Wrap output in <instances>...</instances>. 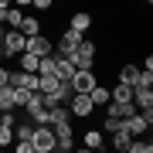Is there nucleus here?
<instances>
[{"instance_id": "1", "label": "nucleus", "mask_w": 153, "mask_h": 153, "mask_svg": "<svg viewBox=\"0 0 153 153\" xmlns=\"http://www.w3.org/2000/svg\"><path fill=\"white\" fill-rule=\"evenodd\" d=\"M31 146L34 153H55V129L51 126H34V133H31Z\"/></svg>"}, {"instance_id": "2", "label": "nucleus", "mask_w": 153, "mask_h": 153, "mask_svg": "<svg viewBox=\"0 0 153 153\" xmlns=\"http://www.w3.org/2000/svg\"><path fill=\"white\" fill-rule=\"evenodd\" d=\"M153 126V109H146V112H136V116H129V119H123V129L129 133L133 140H140L143 133H146Z\"/></svg>"}, {"instance_id": "3", "label": "nucleus", "mask_w": 153, "mask_h": 153, "mask_svg": "<svg viewBox=\"0 0 153 153\" xmlns=\"http://www.w3.org/2000/svg\"><path fill=\"white\" fill-rule=\"evenodd\" d=\"M95 85H99V82H95V75H92V71H75V75H71V82H68L71 95H88Z\"/></svg>"}, {"instance_id": "4", "label": "nucleus", "mask_w": 153, "mask_h": 153, "mask_svg": "<svg viewBox=\"0 0 153 153\" xmlns=\"http://www.w3.org/2000/svg\"><path fill=\"white\" fill-rule=\"evenodd\" d=\"M24 55H34V58H48V55H55V48H51V41L48 38H27L24 41Z\"/></svg>"}, {"instance_id": "5", "label": "nucleus", "mask_w": 153, "mask_h": 153, "mask_svg": "<svg viewBox=\"0 0 153 153\" xmlns=\"http://www.w3.org/2000/svg\"><path fill=\"white\" fill-rule=\"evenodd\" d=\"M92 109H95V105H92V99H88V95H71V99H68V112L78 116V119L92 116Z\"/></svg>"}, {"instance_id": "6", "label": "nucleus", "mask_w": 153, "mask_h": 153, "mask_svg": "<svg viewBox=\"0 0 153 153\" xmlns=\"http://www.w3.org/2000/svg\"><path fill=\"white\" fill-rule=\"evenodd\" d=\"M82 41H85L82 34H75V31H65V34H61V41H58V48H55V55H58V58H65L68 51H75Z\"/></svg>"}, {"instance_id": "7", "label": "nucleus", "mask_w": 153, "mask_h": 153, "mask_svg": "<svg viewBox=\"0 0 153 153\" xmlns=\"http://www.w3.org/2000/svg\"><path fill=\"white\" fill-rule=\"evenodd\" d=\"M92 27V14H85V10H78V14H71V24H68V31H75V34H82L85 38V31Z\"/></svg>"}, {"instance_id": "8", "label": "nucleus", "mask_w": 153, "mask_h": 153, "mask_svg": "<svg viewBox=\"0 0 153 153\" xmlns=\"http://www.w3.org/2000/svg\"><path fill=\"white\" fill-rule=\"evenodd\" d=\"M55 68H58V55H48L38 61V78H55Z\"/></svg>"}, {"instance_id": "9", "label": "nucleus", "mask_w": 153, "mask_h": 153, "mask_svg": "<svg viewBox=\"0 0 153 153\" xmlns=\"http://www.w3.org/2000/svg\"><path fill=\"white\" fill-rule=\"evenodd\" d=\"M109 99L112 102H133V88L123 85V82H116V88H109Z\"/></svg>"}, {"instance_id": "10", "label": "nucleus", "mask_w": 153, "mask_h": 153, "mask_svg": "<svg viewBox=\"0 0 153 153\" xmlns=\"http://www.w3.org/2000/svg\"><path fill=\"white\" fill-rule=\"evenodd\" d=\"M17 31H21L24 38H38V34H41V24H38V17H24Z\"/></svg>"}, {"instance_id": "11", "label": "nucleus", "mask_w": 153, "mask_h": 153, "mask_svg": "<svg viewBox=\"0 0 153 153\" xmlns=\"http://www.w3.org/2000/svg\"><path fill=\"white\" fill-rule=\"evenodd\" d=\"M38 61L41 58H34V55H21V58H17V65H21L17 71H24V75H38Z\"/></svg>"}, {"instance_id": "12", "label": "nucleus", "mask_w": 153, "mask_h": 153, "mask_svg": "<svg viewBox=\"0 0 153 153\" xmlns=\"http://www.w3.org/2000/svg\"><path fill=\"white\" fill-rule=\"evenodd\" d=\"M88 99H92V105H109L112 99H109V88L105 85H95L92 92H88Z\"/></svg>"}, {"instance_id": "13", "label": "nucleus", "mask_w": 153, "mask_h": 153, "mask_svg": "<svg viewBox=\"0 0 153 153\" xmlns=\"http://www.w3.org/2000/svg\"><path fill=\"white\" fill-rule=\"evenodd\" d=\"M136 78H140V68H136V65H123V71H119V82H123V85L133 88V85H136Z\"/></svg>"}, {"instance_id": "14", "label": "nucleus", "mask_w": 153, "mask_h": 153, "mask_svg": "<svg viewBox=\"0 0 153 153\" xmlns=\"http://www.w3.org/2000/svg\"><path fill=\"white\" fill-rule=\"evenodd\" d=\"M31 133H34L31 123H17L14 126V143H31Z\"/></svg>"}, {"instance_id": "15", "label": "nucleus", "mask_w": 153, "mask_h": 153, "mask_svg": "<svg viewBox=\"0 0 153 153\" xmlns=\"http://www.w3.org/2000/svg\"><path fill=\"white\" fill-rule=\"evenodd\" d=\"M129 143H133V136H129L126 129H116V133H112V146L119 150V153H126V150H129Z\"/></svg>"}, {"instance_id": "16", "label": "nucleus", "mask_w": 153, "mask_h": 153, "mask_svg": "<svg viewBox=\"0 0 153 153\" xmlns=\"http://www.w3.org/2000/svg\"><path fill=\"white\" fill-rule=\"evenodd\" d=\"M0 112H14V88L10 85L0 88Z\"/></svg>"}, {"instance_id": "17", "label": "nucleus", "mask_w": 153, "mask_h": 153, "mask_svg": "<svg viewBox=\"0 0 153 153\" xmlns=\"http://www.w3.org/2000/svg\"><path fill=\"white\" fill-rule=\"evenodd\" d=\"M38 92H27V88H14V109H24Z\"/></svg>"}, {"instance_id": "18", "label": "nucleus", "mask_w": 153, "mask_h": 153, "mask_svg": "<svg viewBox=\"0 0 153 153\" xmlns=\"http://www.w3.org/2000/svg\"><path fill=\"white\" fill-rule=\"evenodd\" d=\"M99 146H102V133H99V129H88V133H85V150L95 153Z\"/></svg>"}, {"instance_id": "19", "label": "nucleus", "mask_w": 153, "mask_h": 153, "mask_svg": "<svg viewBox=\"0 0 153 153\" xmlns=\"http://www.w3.org/2000/svg\"><path fill=\"white\" fill-rule=\"evenodd\" d=\"M68 119H71L68 105H58V109H51V126H61V123H68Z\"/></svg>"}, {"instance_id": "20", "label": "nucleus", "mask_w": 153, "mask_h": 153, "mask_svg": "<svg viewBox=\"0 0 153 153\" xmlns=\"http://www.w3.org/2000/svg\"><path fill=\"white\" fill-rule=\"evenodd\" d=\"M126 153H153V143H150V140H133Z\"/></svg>"}, {"instance_id": "21", "label": "nucleus", "mask_w": 153, "mask_h": 153, "mask_svg": "<svg viewBox=\"0 0 153 153\" xmlns=\"http://www.w3.org/2000/svg\"><path fill=\"white\" fill-rule=\"evenodd\" d=\"M31 126H51V112L48 109H38V112L31 116Z\"/></svg>"}, {"instance_id": "22", "label": "nucleus", "mask_w": 153, "mask_h": 153, "mask_svg": "<svg viewBox=\"0 0 153 153\" xmlns=\"http://www.w3.org/2000/svg\"><path fill=\"white\" fill-rule=\"evenodd\" d=\"M10 143H14V129L0 123V146H10Z\"/></svg>"}, {"instance_id": "23", "label": "nucleus", "mask_w": 153, "mask_h": 153, "mask_svg": "<svg viewBox=\"0 0 153 153\" xmlns=\"http://www.w3.org/2000/svg\"><path fill=\"white\" fill-rule=\"evenodd\" d=\"M116 129H123V119H102V129L99 133H116Z\"/></svg>"}, {"instance_id": "24", "label": "nucleus", "mask_w": 153, "mask_h": 153, "mask_svg": "<svg viewBox=\"0 0 153 153\" xmlns=\"http://www.w3.org/2000/svg\"><path fill=\"white\" fill-rule=\"evenodd\" d=\"M24 109H27V119H31V116H34V112H38V109H41V95H34V99H31V102H27V105H24Z\"/></svg>"}, {"instance_id": "25", "label": "nucleus", "mask_w": 153, "mask_h": 153, "mask_svg": "<svg viewBox=\"0 0 153 153\" xmlns=\"http://www.w3.org/2000/svg\"><path fill=\"white\" fill-rule=\"evenodd\" d=\"M14 153H34L31 143H14Z\"/></svg>"}, {"instance_id": "26", "label": "nucleus", "mask_w": 153, "mask_h": 153, "mask_svg": "<svg viewBox=\"0 0 153 153\" xmlns=\"http://www.w3.org/2000/svg\"><path fill=\"white\" fill-rule=\"evenodd\" d=\"M31 7H34V10H48L51 0H31Z\"/></svg>"}, {"instance_id": "27", "label": "nucleus", "mask_w": 153, "mask_h": 153, "mask_svg": "<svg viewBox=\"0 0 153 153\" xmlns=\"http://www.w3.org/2000/svg\"><path fill=\"white\" fill-rule=\"evenodd\" d=\"M4 85H7V68L0 65V88H4Z\"/></svg>"}, {"instance_id": "28", "label": "nucleus", "mask_w": 153, "mask_h": 153, "mask_svg": "<svg viewBox=\"0 0 153 153\" xmlns=\"http://www.w3.org/2000/svg\"><path fill=\"white\" fill-rule=\"evenodd\" d=\"M4 34H7V27H4V24H0V41H4Z\"/></svg>"}, {"instance_id": "29", "label": "nucleus", "mask_w": 153, "mask_h": 153, "mask_svg": "<svg viewBox=\"0 0 153 153\" xmlns=\"http://www.w3.org/2000/svg\"><path fill=\"white\" fill-rule=\"evenodd\" d=\"M71 153H92V150H85V146H82V150H71Z\"/></svg>"}, {"instance_id": "30", "label": "nucleus", "mask_w": 153, "mask_h": 153, "mask_svg": "<svg viewBox=\"0 0 153 153\" xmlns=\"http://www.w3.org/2000/svg\"><path fill=\"white\" fill-rule=\"evenodd\" d=\"M99 153H109V150H99Z\"/></svg>"}, {"instance_id": "31", "label": "nucleus", "mask_w": 153, "mask_h": 153, "mask_svg": "<svg viewBox=\"0 0 153 153\" xmlns=\"http://www.w3.org/2000/svg\"><path fill=\"white\" fill-rule=\"evenodd\" d=\"M0 153H4V150H0Z\"/></svg>"}]
</instances>
